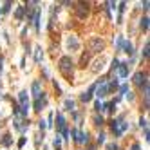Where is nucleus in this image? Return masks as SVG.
<instances>
[{
  "mask_svg": "<svg viewBox=\"0 0 150 150\" xmlns=\"http://www.w3.org/2000/svg\"><path fill=\"white\" fill-rule=\"evenodd\" d=\"M94 92H96V96H98V98H105L107 94H108V85L101 81V85L98 83V87H96V91H94Z\"/></svg>",
  "mask_w": 150,
  "mask_h": 150,
  "instance_id": "6e6552de",
  "label": "nucleus"
},
{
  "mask_svg": "<svg viewBox=\"0 0 150 150\" xmlns=\"http://www.w3.org/2000/svg\"><path fill=\"white\" fill-rule=\"evenodd\" d=\"M35 51H36V52H35V62L40 63V62H42V49H40V47H36Z\"/></svg>",
  "mask_w": 150,
  "mask_h": 150,
  "instance_id": "dca6fc26",
  "label": "nucleus"
},
{
  "mask_svg": "<svg viewBox=\"0 0 150 150\" xmlns=\"http://www.w3.org/2000/svg\"><path fill=\"white\" fill-rule=\"evenodd\" d=\"M60 143H62V141H60V138H58V136H56V138H54V147H56V148H58V147H60Z\"/></svg>",
  "mask_w": 150,
  "mask_h": 150,
  "instance_id": "473e14b6",
  "label": "nucleus"
},
{
  "mask_svg": "<svg viewBox=\"0 0 150 150\" xmlns=\"http://www.w3.org/2000/svg\"><path fill=\"white\" fill-rule=\"evenodd\" d=\"M78 7H76V13H78V18H85L89 15V4H83V2H80L76 4Z\"/></svg>",
  "mask_w": 150,
  "mask_h": 150,
  "instance_id": "0eeeda50",
  "label": "nucleus"
},
{
  "mask_svg": "<svg viewBox=\"0 0 150 150\" xmlns=\"http://www.w3.org/2000/svg\"><path fill=\"white\" fill-rule=\"evenodd\" d=\"M139 127H141V128H147V119H145V118L139 119Z\"/></svg>",
  "mask_w": 150,
  "mask_h": 150,
  "instance_id": "bb28decb",
  "label": "nucleus"
},
{
  "mask_svg": "<svg viewBox=\"0 0 150 150\" xmlns=\"http://www.w3.org/2000/svg\"><path fill=\"white\" fill-rule=\"evenodd\" d=\"M103 47H105V42L101 38H92L91 40V44H89V52L91 54H96L100 51H103Z\"/></svg>",
  "mask_w": 150,
  "mask_h": 150,
  "instance_id": "7ed1b4c3",
  "label": "nucleus"
},
{
  "mask_svg": "<svg viewBox=\"0 0 150 150\" xmlns=\"http://www.w3.org/2000/svg\"><path fill=\"white\" fill-rule=\"evenodd\" d=\"M125 5H127L125 2H121V4H119V13H123V11H125Z\"/></svg>",
  "mask_w": 150,
  "mask_h": 150,
  "instance_id": "f704fd0d",
  "label": "nucleus"
},
{
  "mask_svg": "<svg viewBox=\"0 0 150 150\" xmlns=\"http://www.w3.org/2000/svg\"><path fill=\"white\" fill-rule=\"evenodd\" d=\"M132 150H139V145H138V143H134V145H132Z\"/></svg>",
  "mask_w": 150,
  "mask_h": 150,
  "instance_id": "e433bc0d",
  "label": "nucleus"
},
{
  "mask_svg": "<svg viewBox=\"0 0 150 150\" xmlns=\"http://www.w3.org/2000/svg\"><path fill=\"white\" fill-rule=\"evenodd\" d=\"M58 69H60V72L63 74V78H67L69 81L72 80V74H74V63H72V60H71L69 56H62V58H60Z\"/></svg>",
  "mask_w": 150,
  "mask_h": 150,
  "instance_id": "f257e3e1",
  "label": "nucleus"
},
{
  "mask_svg": "<svg viewBox=\"0 0 150 150\" xmlns=\"http://www.w3.org/2000/svg\"><path fill=\"white\" fill-rule=\"evenodd\" d=\"M71 136H74L76 143H87V141H89V138H87V132H85V134H83V132H78L76 128H72V130H71Z\"/></svg>",
  "mask_w": 150,
  "mask_h": 150,
  "instance_id": "423d86ee",
  "label": "nucleus"
},
{
  "mask_svg": "<svg viewBox=\"0 0 150 150\" xmlns=\"http://www.w3.org/2000/svg\"><path fill=\"white\" fill-rule=\"evenodd\" d=\"M127 98H128V100H130V101H132V100H134V94H132L130 91H128V94H127Z\"/></svg>",
  "mask_w": 150,
  "mask_h": 150,
  "instance_id": "c9c22d12",
  "label": "nucleus"
},
{
  "mask_svg": "<svg viewBox=\"0 0 150 150\" xmlns=\"http://www.w3.org/2000/svg\"><path fill=\"white\" fill-rule=\"evenodd\" d=\"M108 150H119V148H118L116 143H110V145H108Z\"/></svg>",
  "mask_w": 150,
  "mask_h": 150,
  "instance_id": "7c9ffc66",
  "label": "nucleus"
},
{
  "mask_svg": "<svg viewBox=\"0 0 150 150\" xmlns=\"http://www.w3.org/2000/svg\"><path fill=\"white\" fill-rule=\"evenodd\" d=\"M67 47H69L71 51H78V49H80L78 38H76V36H69V38H67Z\"/></svg>",
  "mask_w": 150,
  "mask_h": 150,
  "instance_id": "1a4fd4ad",
  "label": "nucleus"
},
{
  "mask_svg": "<svg viewBox=\"0 0 150 150\" xmlns=\"http://www.w3.org/2000/svg\"><path fill=\"white\" fill-rule=\"evenodd\" d=\"M9 9H11V2H5V4H4V7H2V9H0V11H4V13H7Z\"/></svg>",
  "mask_w": 150,
  "mask_h": 150,
  "instance_id": "5701e85b",
  "label": "nucleus"
},
{
  "mask_svg": "<svg viewBox=\"0 0 150 150\" xmlns=\"http://www.w3.org/2000/svg\"><path fill=\"white\" fill-rule=\"evenodd\" d=\"M118 65H119V62L114 58V60H112V69H118Z\"/></svg>",
  "mask_w": 150,
  "mask_h": 150,
  "instance_id": "2f4dec72",
  "label": "nucleus"
},
{
  "mask_svg": "<svg viewBox=\"0 0 150 150\" xmlns=\"http://www.w3.org/2000/svg\"><path fill=\"white\" fill-rule=\"evenodd\" d=\"M89 56H91V52H87V54H83V56H81V60H80V67H85V65L89 63Z\"/></svg>",
  "mask_w": 150,
  "mask_h": 150,
  "instance_id": "f3484780",
  "label": "nucleus"
},
{
  "mask_svg": "<svg viewBox=\"0 0 150 150\" xmlns=\"http://www.w3.org/2000/svg\"><path fill=\"white\" fill-rule=\"evenodd\" d=\"M119 92H121V94H127V92H128V87H127V85H121V87H119Z\"/></svg>",
  "mask_w": 150,
  "mask_h": 150,
  "instance_id": "a878e982",
  "label": "nucleus"
},
{
  "mask_svg": "<svg viewBox=\"0 0 150 150\" xmlns=\"http://www.w3.org/2000/svg\"><path fill=\"white\" fill-rule=\"evenodd\" d=\"M0 13H2V11H0Z\"/></svg>",
  "mask_w": 150,
  "mask_h": 150,
  "instance_id": "4c0bfd02",
  "label": "nucleus"
},
{
  "mask_svg": "<svg viewBox=\"0 0 150 150\" xmlns=\"http://www.w3.org/2000/svg\"><path fill=\"white\" fill-rule=\"evenodd\" d=\"M121 44H123V38H118V42H116V47H118V49H121Z\"/></svg>",
  "mask_w": 150,
  "mask_h": 150,
  "instance_id": "c85d7f7f",
  "label": "nucleus"
},
{
  "mask_svg": "<svg viewBox=\"0 0 150 150\" xmlns=\"http://www.w3.org/2000/svg\"><path fill=\"white\" fill-rule=\"evenodd\" d=\"M24 13H25V9H24V5H20V7L15 11V18L16 20H22L24 18Z\"/></svg>",
  "mask_w": 150,
  "mask_h": 150,
  "instance_id": "2eb2a0df",
  "label": "nucleus"
},
{
  "mask_svg": "<svg viewBox=\"0 0 150 150\" xmlns=\"http://www.w3.org/2000/svg\"><path fill=\"white\" fill-rule=\"evenodd\" d=\"M38 127H40V130H42V132H44L47 125H45V121H40V123H38Z\"/></svg>",
  "mask_w": 150,
  "mask_h": 150,
  "instance_id": "cd10ccee",
  "label": "nucleus"
},
{
  "mask_svg": "<svg viewBox=\"0 0 150 150\" xmlns=\"http://www.w3.org/2000/svg\"><path fill=\"white\" fill-rule=\"evenodd\" d=\"M18 100H20V107H29V98H27L25 91H22L18 94Z\"/></svg>",
  "mask_w": 150,
  "mask_h": 150,
  "instance_id": "f8f14e48",
  "label": "nucleus"
},
{
  "mask_svg": "<svg viewBox=\"0 0 150 150\" xmlns=\"http://www.w3.org/2000/svg\"><path fill=\"white\" fill-rule=\"evenodd\" d=\"M101 69H103V58H101V60H96V62H94V67H92L94 72H100Z\"/></svg>",
  "mask_w": 150,
  "mask_h": 150,
  "instance_id": "4468645a",
  "label": "nucleus"
},
{
  "mask_svg": "<svg viewBox=\"0 0 150 150\" xmlns=\"http://www.w3.org/2000/svg\"><path fill=\"white\" fill-rule=\"evenodd\" d=\"M96 110H100V112H103V103H101V101H100V100L96 101Z\"/></svg>",
  "mask_w": 150,
  "mask_h": 150,
  "instance_id": "b1692460",
  "label": "nucleus"
},
{
  "mask_svg": "<svg viewBox=\"0 0 150 150\" xmlns=\"http://www.w3.org/2000/svg\"><path fill=\"white\" fill-rule=\"evenodd\" d=\"M148 47H150V44L147 42L145 44V49H143V58H148Z\"/></svg>",
  "mask_w": 150,
  "mask_h": 150,
  "instance_id": "4be33fe9",
  "label": "nucleus"
},
{
  "mask_svg": "<svg viewBox=\"0 0 150 150\" xmlns=\"http://www.w3.org/2000/svg\"><path fill=\"white\" fill-rule=\"evenodd\" d=\"M118 69H119V76L121 78H127L128 76V62H121L118 65Z\"/></svg>",
  "mask_w": 150,
  "mask_h": 150,
  "instance_id": "9d476101",
  "label": "nucleus"
},
{
  "mask_svg": "<svg viewBox=\"0 0 150 150\" xmlns=\"http://www.w3.org/2000/svg\"><path fill=\"white\" fill-rule=\"evenodd\" d=\"M94 125L101 127V125H103V118H101V116H94Z\"/></svg>",
  "mask_w": 150,
  "mask_h": 150,
  "instance_id": "412c9836",
  "label": "nucleus"
},
{
  "mask_svg": "<svg viewBox=\"0 0 150 150\" xmlns=\"http://www.w3.org/2000/svg\"><path fill=\"white\" fill-rule=\"evenodd\" d=\"M141 29L143 31H148V16H143V20H141Z\"/></svg>",
  "mask_w": 150,
  "mask_h": 150,
  "instance_id": "a211bd4d",
  "label": "nucleus"
},
{
  "mask_svg": "<svg viewBox=\"0 0 150 150\" xmlns=\"http://www.w3.org/2000/svg\"><path fill=\"white\" fill-rule=\"evenodd\" d=\"M45 105H47V96L42 92V94H40V96L35 100V110H36V112H40V110H42V108H44Z\"/></svg>",
  "mask_w": 150,
  "mask_h": 150,
  "instance_id": "20e7f679",
  "label": "nucleus"
},
{
  "mask_svg": "<svg viewBox=\"0 0 150 150\" xmlns=\"http://www.w3.org/2000/svg\"><path fill=\"white\" fill-rule=\"evenodd\" d=\"M141 5H143V9L147 11V9H148V0H145V2H141Z\"/></svg>",
  "mask_w": 150,
  "mask_h": 150,
  "instance_id": "72a5a7b5",
  "label": "nucleus"
},
{
  "mask_svg": "<svg viewBox=\"0 0 150 150\" xmlns=\"http://www.w3.org/2000/svg\"><path fill=\"white\" fill-rule=\"evenodd\" d=\"M132 81H134L136 85H139V87H141L143 83H145V81H148V74L139 71V72H136V74H134V80H132Z\"/></svg>",
  "mask_w": 150,
  "mask_h": 150,
  "instance_id": "39448f33",
  "label": "nucleus"
},
{
  "mask_svg": "<svg viewBox=\"0 0 150 150\" xmlns=\"http://www.w3.org/2000/svg\"><path fill=\"white\" fill-rule=\"evenodd\" d=\"M56 130H58V132H62L65 139L69 138V130H67V121H65V118H63V114H62V112H58V114H56Z\"/></svg>",
  "mask_w": 150,
  "mask_h": 150,
  "instance_id": "f03ea898",
  "label": "nucleus"
},
{
  "mask_svg": "<svg viewBox=\"0 0 150 150\" xmlns=\"http://www.w3.org/2000/svg\"><path fill=\"white\" fill-rule=\"evenodd\" d=\"M121 47H123V51H125L127 54H134V47H132V44H130V42H125V40H123Z\"/></svg>",
  "mask_w": 150,
  "mask_h": 150,
  "instance_id": "ddd939ff",
  "label": "nucleus"
},
{
  "mask_svg": "<svg viewBox=\"0 0 150 150\" xmlns=\"http://www.w3.org/2000/svg\"><path fill=\"white\" fill-rule=\"evenodd\" d=\"M25 145V138H20V141H18V148H22Z\"/></svg>",
  "mask_w": 150,
  "mask_h": 150,
  "instance_id": "c756f323",
  "label": "nucleus"
},
{
  "mask_svg": "<svg viewBox=\"0 0 150 150\" xmlns=\"http://www.w3.org/2000/svg\"><path fill=\"white\" fill-rule=\"evenodd\" d=\"M33 96H35V98H38L40 96V94H42V83H40V81L36 80V81H33Z\"/></svg>",
  "mask_w": 150,
  "mask_h": 150,
  "instance_id": "9b49d317",
  "label": "nucleus"
},
{
  "mask_svg": "<svg viewBox=\"0 0 150 150\" xmlns=\"http://www.w3.org/2000/svg\"><path fill=\"white\" fill-rule=\"evenodd\" d=\"M101 143H105V134H100L98 136V145H101Z\"/></svg>",
  "mask_w": 150,
  "mask_h": 150,
  "instance_id": "393cba45",
  "label": "nucleus"
},
{
  "mask_svg": "<svg viewBox=\"0 0 150 150\" xmlns=\"http://www.w3.org/2000/svg\"><path fill=\"white\" fill-rule=\"evenodd\" d=\"M74 108V101L72 100H65V110H72Z\"/></svg>",
  "mask_w": 150,
  "mask_h": 150,
  "instance_id": "aec40b11",
  "label": "nucleus"
},
{
  "mask_svg": "<svg viewBox=\"0 0 150 150\" xmlns=\"http://www.w3.org/2000/svg\"><path fill=\"white\" fill-rule=\"evenodd\" d=\"M2 145H4V147H9V145H11V136H9V134H5L4 138H2Z\"/></svg>",
  "mask_w": 150,
  "mask_h": 150,
  "instance_id": "6ab92c4d",
  "label": "nucleus"
}]
</instances>
